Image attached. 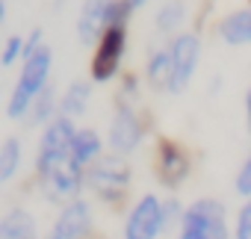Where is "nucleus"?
<instances>
[{
  "label": "nucleus",
  "instance_id": "1",
  "mask_svg": "<svg viewBox=\"0 0 251 239\" xmlns=\"http://www.w3.org/2000/svg\"><path fill=\"white\" fill-rule=\"evenodd\" d=\"M50 68H53V50L48 45L39 48L30 59L21 62V74H18V83L12 89V97H9V106H6L9 118H24V115L33 112L36 97L50 86L48 83L50 80Z\"/></svg>",
  "mask_w": 251,
  "mask_h": 239
},
{
  "label": "nucleus",
  "instance_id": "2",
  "mask_svg": "<svg viewBox=\"0 0 251 239\" xmlns=\"http://www.w3.org/2000/svg\"><path fill=\"white\" fill-rule=\"evenodd\" d=\"M130 180H133L130 163L127 157L118 154H103L92 168H86V189L103 204H121L130 189Z\"/></svg>",
  "mask_w": 251,
  "mask_h": 239
},
{
  "label": "nucleus",
  "instance_id": "3",
  "mask_svg": "<svg viewBox=\"0 0 251 239\" xmlns=\"http://www.w3.org/2000/svg\"><path fill=\"white\" fill-rule=\"evenodd\" d=\"M177 239H230L227 210L216 198H198L186 207Z\"/></svg>",
  "mask_w": 251,
  "mask_h": 239
},
{
  "label": "nucleus",
  "instance_id": "4",
  "mask_svg": "<svg viewBox=\"0 0 251 239\" xmlns=\"http://www.w3.org/2000/svg\"><path fill=\"white\" fill-rule=\"evenodd\" d=\"M36 177L42 183L45 198L53 201V204H59V207H65L71 201H80V195L86 189V168H80L71 157L59 160L56 166H50L48 171H42Z\"/></svg>",
  "mask_w": 251,
  "mask_h": 239
},
{
  "label": "nucleus",
  "instance_id": "5",
  "mask_svg": "<svg viewBox=\"0 0 251 239\" xmlns=\"http://www.w3.org/2000/svg\"><path fill=\"white\" fill-rule=\"evenodd\" d=\"M142 139H145V121H142L136 103H115V112L109 118V133H106L109 154L130 157L136 154Z\"/></svg>",
  "mask_w": 251,
  "mask_h": 239
},
{
  "label": "nucleus",
  "instance_id": "6",
  "mask_svg": "<svg viewBox=\"0 0 251 239\" xmlns=\"http://www.w3.org/2000/svg\"><path fill=\"white\" fill-rule=\"evenodd\" d=\"M124 53H127V27H109L103 33V39L98 42L92 65H89L92 83H109V80H115L118 71H121Z\"/></svg>",
  "mask_w": 251,
  "mask_h": 239
},
{
  "label": "nucleus",
  "instance_id": "7",
  "mask_svg": "<svg viewBox=\"0 0 251 239\" xmlns=\"http://www.w3.org/2000/svg\"><path fill=\"white\" fill-rule=\"evenodd\" d=\"M77 124L71 118L59 115L56 121H50L45 130H42V139H39V151H36V174L48 171L50 166H56L59 160L71 157V142L77 136Z\"/></svg>",
  "mask_w": 251,
  "mask_h": 239
},
{
  "label": "nucleus",
  "instance_id": "8",
  "mask_svg": "<svg viewBox=\"0 0 251 239\" xmlns=\"http://www.w3.org/2000/svg\"><path fill=\"white\" fill-rule=\"evenodd\" d=\"M166 233V218H163V201L157 195H142L127 218H124V239H160Z\"/></svg>",
  "mask_w": 251,
  "mask_h": 239
},
{
  "label": "nucleus",
  "instance_id": "9",
  "mask_svg": "<svg viewBox=\"0 0 251 239\" xmlns=\"http://www.w3.org/2000/svg\"><path fill=\"white\" fill-rule=\"evenodd\" d=\"M172 53H175V74H172V86L169 92L172 95H180L189 89L195 71H198V62H201V36L198 33H177L172 39Z\"/></svg>",
  "mask_w": 251,
  "mask_h": 239
},
{
  "label": "nucleus",
  "instance_id": "10",
  "mask_svg": "<svg viewBox=\"0 0 251 239\" xmlns=\"http://www.w3.org/2000/svg\"><path fill=\"white\" fill-rule=\"evenodd\" d=\"M154 168H157V180L166 186V189H177L189 180L192 174V160L186 154L183 145H177L175 139H163L157 145V160H154Z\"/></svg>",
  "mask_w": 251,
  "mask_h": 239
},
{
  "label": "nucleus",
  "instance_id": "11",
  "mask_svg": "<svg viewBox=\"0 0 251 239\" xmlns=\"http://www.w3.org/2000/svg\"><path fill=\"white\" fill-rule=\"evenodd\" d=\"M92 230H95L92 204L86 198H80V201L59 207L56 221L50 227V236H56V239H92Z\"/></svg>",
  "mask_w": 251,
  "mask_h": 239
},
{
  "label": "nucleus",
  "instance_id": "12",
  "mask_svg": "<svg viewBox=\"0 0 251 239\" xmlns=\"http://www.w3.org/2000/svg\"><path fill=\"white\" fill-rule=\"evenodd\" d=\"M112 3L115 0H83L80 15H77V39H80V45L98 48V42L109 30Z\"/></svg>",
  "mask_w": 251,
  "mask_h": 239
},
{
  "label": "nucleus",
  "instance_id": "13",
  "mask_svg": "<svg viewBox=\"0 0 251 239\" xmlns=\"http://www.w3.org/2000/svg\"><path fill=\"white\" fill-rule=\"evenodd\" d=\"M216 33L225 45L230 48H242V45H251V6L248 9H233L227 12L219 24H216Z\"/></svg>",
  "mask_w": 251,
  "mask_h": 239
},
{
  "label": "nucleus",
  "instance_id": "14",
  "mask_svg": "<svg viewBox=\"0 0 251 239\" xmlns=\"http://www.w3.org/2000/svg\"><path fill=\"white\" fill-rule=\"evenodd\" d=\"M172 74H175V53H172V45H160L148 53L145 59V80L154 86V89H166L172 86Z\"/></svg>",
  "mask_w": 251,
  "mask_h": 239
},
{
  "label": "nucleus",
  "instance_id": "15",
  "mask_svg": "<svg viewBox=\"0 0 251 239\" xmlns=\"http://www.w3.org/2000/svg\"><path fill=\"white\" fill-rule=\"evenodd\" d=\"M103 157V139L95 127H80L74 142H71V160L80 168H92Z\"/></svg>",
  "mask_w": 251,
  "mask_h": 239
},
{
  "label": "nucleus",
  "instance_id": "16",
  "mask_svg": "<svg viewBox=\"0 0 251 239\" xmlns=\"http://www.w3.org/2000/svg\"><path fill=\"white\" fill-rule=\"evenodd\" d=\"M0 239H39L36 215L24 207H12L0 221Z\"/></svg>",
  "mask_w": 251,
  "mask_h": 239
},
{
  "label": "nucleus",
  "instance_id": "17",
  "mask_svg": "<svg viewBox=\"0 0 251 239\" xmlns=\"http://www.w3.org/2000/svg\"><path fill=\"white\" fill-rule=\"evenodd\" d=\"M89 100H92V80H74V83L65 86V92L59 97V115L74 121V118L86 115Z\"/></svg>",
  "mask_w": 251,
  "mask_h": 239
},
{
  "label": "nucleus",
  "instance_id": "18",
  "mask_svg": "<svg viewBox=\"0 0 251 239\" xmlns=\"http://www.w3.org/2000/svg\"><path fill=\"white\" fill-rule=\"evenodd\" d=\"M183 21H186V3L183 0H166V3L157 9V15H154V27L163 36L177 33L183 27Z\"/></svg>",
  "mask_w": 251,
  "mask_h": 239
},
{
  "label": "nucleus",
  "instance_id": "19",
  "mask_svg": "<svg viewBox=\"0 0 251 239\" xmlns=\"http://www.w3.org/2000/svg\"><path fill=\"white\" fill-rule=\"evenodd\" d=\"M56 118H59V97H56V89L48 86V89L36 97V103H33L30 121L39 124V127H48L50 121H56Z\"/></svg>",
  "mask_w": 251,
  "mask_h": 239
},
{
  "label": "nucleus",
  "instance_id": "20",
  "mask_svg": "<svg viewBox=\"0 0 251 239\" xmlns=\"http://www.w3.org/2000/svg\"><path fill=\"white\" fill-rule=\"evenodd\" d=\"M21 168V142L15 136L3 139V145H0V180L9 183Z\"/></svg>",
  "mask_w": 251,
  "mask_h": 239
},
{
  "label": "nucleus",
  "instance_id": "21",
  "mask_svg": "<svg viewBox=\"0 0 251 239\" xmlns=\"http://www.w3.org/2000/svg\"><path fill=\"white\" fill-rule=\"evenodd\" d=\"M183 213H186V207L177 201V198H166L163 201V218H166V236H169V230L172 227H180V221H183Z\"/></svg>",
  "mask_w": 251,
  "mask_h": 239
},
{
  "label": "nucleus",
  "instance_id": "22",
  "mask_svg": "<svg viewBox=\"0 0 251 239\" xmlns=\"http://www.w3.org/2000/svg\"><path fill=\"white\" fill-rule=\"evenodd\" d=\"M233 189H236V195H242L245 201H251V154L242 160V166H239V171L233 177Z\"/></svg>",
  "mask_w": 251,
  "mask_h": 239
},
{
  "label": "nucleus",
  "instance_id": "23",
  "mask_svg": "<svg viewBox=\"0 0 251 239\" xmlns=\"http://www.w3.org/2000/svg\"><path fill=\"white\" fill-rule=\"evenodd\" d=\"M233 239H251V201H245L236 213V227H233Z\"/></svg>",
  "mask_w": 251,
  "mask_h": 239
},
{
  "label": "nucleus",
  "instance_id": "24",
  "mask_svg": "<svg viewBox=\"0 0 251 239\" xmlns=\"http://www.w3.org/2000/svg\"><path fill=\"white\" fill-rule=\"evenodd\" d=\"M18 59H24V39L21 36H9L3 45V65H15Z\"/></svg>",
  "mask_w": 251,
  "mask_h": 239
},
{
  "label": "nucleus",
  "instance_id": "25",
  "mask_svg": "<svg viewBox=\"0 0 251 239\" xmlns=\"http://www.w3.org/2000/svg\"><path fill=\"white\" fill-rule=\"evenodd\" d=\"M245 115H248V127H251V89L245 95Z\"/></svg>",
  "mask_w": 251,
  "mask_h": 239
},
{
  "label": "nucleus",
  "instance_id": "26",
  "mask_svg": "<svg viewBox=\"0 0 251 239\" xmlns=\"http://www.w3.org/2000/svg\"><path fill=\"white\" fill-rule=\"evenodd\" d=\"M130 3H133V9H142V6L148 3V0H130Z\"/></svg>",
  "mask_w": 251,
  "mask_h": 239
},
{
  "label": "nucleus",
  "instance_id": "27",
  "mask_svg": "<svg viewBox=\"0 0 251 239\" xmlns=\"http://www.w3.org/2000/svg\"><path fill=\"white\" fill-rule=\"evenodd\" d=\"M45 239H56V236H50V233H48V236H45Z\"/></svg>",
  "mask_w": 251,
  "mask_h": 239
}]
</instances>
